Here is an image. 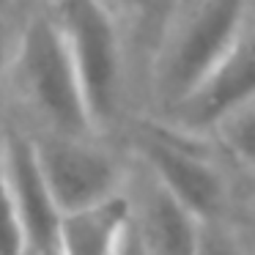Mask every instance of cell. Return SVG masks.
<instances>
[{"instance_id": "cell-5", "label": "cell", "mask_w": 255, "mask_h": 255, "mask_svg": "<svg viewBox=\"0 0 255 255\" xmlns=\"http://www.w3.org/2000/svg\"><path fill=\"white\" fill-rule=\"evenodd\" d=\"M30 134L36 165L61 217L94 209L124 192L129 165H124L99 137Z\"/></svg>"}, {"instance_id": "cell-10", "label": "cell", "mask_w": 255, "mask_h": 255, "mask_svg": "<svg viewBox=\"0 0 255 255\" xmlns=\"http://www.w3.org/2000/svg\"><path fill=\"white\" fill-rule=\"evenodd\" d=\"M195 255H250L247 242L239 233V225L233 220L222 222H203L198 236Z\"/></svg>"}, {"instance_id": "cell-3", "label": "cell", "mask_w": 255, "mask_h": 255, "mask_svg": "<svg viewBox=\"0 0 255 255\" xmlns=\"http://www.w3.org/2000/svg\"><path fill=\"white\" fill-rule=\"evenodd\" d=\"M47 8L66 41L91 127L102 137L121 116L127 88L121 22L102 0H58Z\"/></svg>"}, {"instance_id": "cell-2", "label": "cell", "mask_w": 255, "mask_h": 255, "mask_svg": "<svg viewBox=\"0 0 255 255\" xmlns=\"http://www.w3.org/2000/svg\"><path fill=\"white\" fill-rule=\"evenodd\" d=\"M250 33L253 0H187L167 25L154 61V91L162 110L176 105Z\"/></svg>"}, {"instance_id": "cell-6", "label": "cell", "mask_w": 255, "mask_h": 255, "mask_svg": "<svg viewBox=\"0 0 255 255\" xmlns=\"http://www.w3.org/2000/svg\"><path fill=\"white\" fill-rule=\"evenodd\" d=\"M255 94V52L253 33L244 36L222 63H217L200 83H195L165 113L162 127L192 140H209L233 113L253 105Z\"/></svg>"}, {"instance_id": "cell-11", "label": "cell", "mask_w": 255, "mask_h": 255, "mask_svg": "<svg viewBox=\"0 0 255 255\" xmlns=\"http://www.w3.org/2000/svg\"><path fill=\"white\" fill-rule=\"evenodd\" d=\"M0 255H28L25 236L19 228L17 211H14L11 195H8L6 178L0 170Z\"/></svg>"}, {"instance_id": "cell-4", "label": "cell", "mask_w": 255, "mask_h": 255, "mask_svg": "<svg viewBox=\"0 0 255 255\" xmlns=\"http://www.w3.org/2000/svg\"><path fill=\"white\" fill-rule=\"evenodd\" d=\"M132 156L200 222L233 220V184L209 140L184 137L162 124H143L132 137Z\"/></svg>"}, {"instance_id": "cell-8", "label": "cell", "mask_w": 255, "mask_h": 255, "mask_svg": "<svg viewBox=\"0 0 255 255\" xmlns=\"http://www.w3.org/2000/svg\"><path fill=\"white\" fill-rule=\"evenodd\" d=\"M0 170L22 228L28 255H58L61 211L41 178L28 132L11 129L0 134Z\"/></svg>"}, {"instance_id": "cell-12", "label": "cell", "mask_w": 255, "mask_h": 255, "mask_svg": "<svg viewBox=\"0 0 255 255\" xmlns=\"http://www.w3.org/2000/svg\"><path fill=\"white\" fill-rule=\"evenodd\" d=\"M102 3H105L107 11H110L113 17L124 25V19L143 17V14L151 8V3H154V0H102Z\"/></svg>"}, {"instance_id": "cell-9", "label": "cell", "mask_w": 255, "mask_h": 255, "mask_svg": "<svg viewBox=\"0 0 255 255\" xmlns=\"http://www.w3.org/2000/svg\"><path fill=\"white\" fill-rule=\"evenodd\" d=\"M255 110L253 105L244 110L233 113L225 124L211 132L209 143L214 140L217 148L225 154V159L233 162V167L250 173L253 170V156H255Z\"/></svg>"}, {"instance_id": "cell-14", "label": "cell", "mask_w": 255, "mask_h": 255, "mask_svg": "<svg viewBox=\"0 0 255 255\" xmlns=\"http://www.w3.org/2000/svg\"><path fill=\"white\" fill-rule=\"evenodd\" d=\"M41 3H44V6H52V3H58V0H41Z\"/></svg>"}, {"instance_id": "cell-7", "label": "cell", "mask_w": 255, "mask_h": 255, "mask_svg": "<svg viewBox=\"0 0 255 255\" xmlns=\"http://www.w3.org/2000/svg\"><path fill=\"white\" fill-rule=\"evenodd\" d=\"M127 220L143 255H195L203 222L132 162L124 184Z\"/></svg>"}, {"instance_id": "cell-13", "label": "cell", "mask_w": 255, "mask_h": 255, "mask_svg": "<svg viewBox=\"0 0 255 255\" xmlns=\"http://www.w3.org/2000/svg\"><path fill=\"white\" fill-rule=\"evenodd\" d=\"M14 3H17V0H0V17H3V14H6Z\"/></svg>"}, {"instance_id": "cell-1", "label": "cell", "mask_w": 255, "mask_h": 255, "mask_svg": "<svg viewBox=\"0 0 255 255\" xmlns=\"http://www.w3.org/2000/svg\"><path fill=\"white\" fill-rule=\"evenodd\" d=\"M8 83L22 110L36 121L33 134L96 137L66 41L44 3L17 30L8 58Z\"/></svg>"}]
</instances>
